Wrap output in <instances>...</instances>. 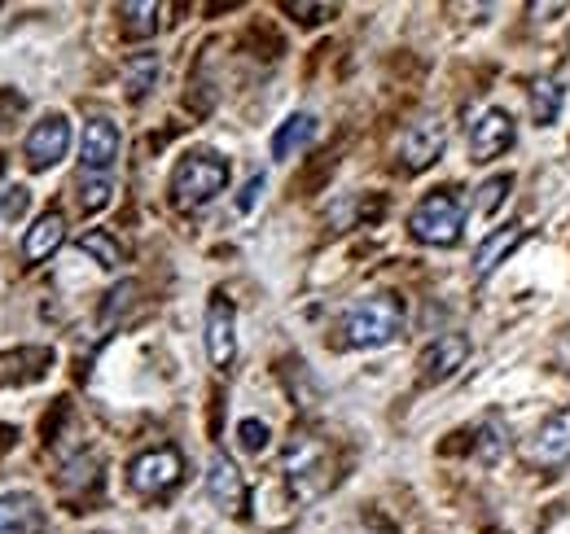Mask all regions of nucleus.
<instances>
[{"instance_id":"27","label":"nucleus","mask_w":570,"mask_h":534,"mask_svg":"<svg viewBox=\"0 0 570 534\" xmlns=\"http://www.w3.org/2000/svg\"><path fill=\"white\" fill-rule=\"evenodd\" d=\"M259 194H264V176H250V180H246V189H242V198H237V210H242V215H246V210H255Z\"/></svg>"},{"instance_id":"28","label":"nucleus","mask_w":570,"mask_h":534,"mask_svg":"<svg viewBox=\"0 0 570 534\" xmlns=\"http://www.w3.org/2000/svg\"><path fill=\"white\" fill-rule=\"evenodd\" d=\"M27 210V189L22 185H9V198H4V219H18Z\"/></svg>"},{"instance_id":"22","label":"nucleus","mask_w":570,"mask_h":534,"mask_svg":"<svg viewBox=\"0 0 570 534\" xmlns=\"http://www.w3.org/2000/svg\"><path fill=\"white\" fill-rule=\"evenodd\" d=\"M79 250H83V255H92L101 267H119V259H124V255H119V241H115L110 233H101V228H97V233H83Z\"/></svg>"},{"instance_id":"26","label":"nucleus","mask_w":570,"mask_h":534,"mask_svg":"<svg viewBox=\"0 0 570 534\" xmlns=\"http://www.w3.org/2000/svg\"><path fill=\"white\" fill-rule=\"evenodd\" d=\"M285 13H298V22H321V18L334 13V4H294V0H285Z\"/></svg>"},{"instance_id":"5","label":"nucleus","mask_w":570,"mask_h":534,"mask_svg":"<svg viewBox=\"0 0 570 534\" xmlns=\"http://www.w3.org/2000/svg\"><path fill=\"white\" fill-rule=\"evenodd\" d=\"M185 477V461L176 447H149L128 465V486L137 495H167L171 486H180Z\"/></svg>"},{"instance_id":"19","label":"nucleus","mask_w":570,"mask_h":534,"mask_svg":"<svg viewBox=\"0 0 570 534\" xmlns=\"http://www.w3.org/2000/svg\"><path fill=\"white\" fill-rule=\"evenodd\" d=\"M504 452H509V429L500 416H488L474 434V456H479V465H500Z\"/></svg>"},{"instance_id":"25","label":"nucleus","mask_w":570,"mask_h":534,"mask_svg":"<svg viewBox=\"0 0 570 534\" xmlns=\"http://www.w3.org/2000/svg\"><path fill=\"white\" fill-rule=\"evenodd\" d=\"M237 438H242V447H246V452H264V447H268V425L250 416V421H242V425H237Z\"/></svg>"},{"instance_id":"12","label":"nucleus","mask_w":570,"mask_h":534,"mask_svg":"<svg viewBox=\"0 0 570 534\" xmlns=\"http://www.w3.org/2000/svg\"><path fill=\"white\" fill-rule=\"evenodd\" d=\"M207 355L215 368H228L237 359V312L224 294H215L207 307Z\"/></svg>"},{"instance_id":"21","label":"nucleus","mask_w":570,"mask_h":534,"mask_svg":"<svg viewBox=\"0 0 570 534\" xmlns=\"http://www.w3.org/2000/svg\"><path fill=\"white\" fill-rule=\"evenodd\" d=\"M158 13H163V4H154V0L124 4V9H119V18H124V36H132V40L154 36V31H158Z\"/></svg>"},{"instance_id":"6","label":"nucleus","mask_w":570,"mask_h":534,"mask_svg":"<svg viewBox=\"0 0 570 534\" xmlns=\"http://www.w3.org/2000/svg\"><path fill=\"white\" fill-rule=\"evenodd\" d=\"M448 149V123L439 115H422L400 132V162L404 171H426L430 162H439V154Z\"/></svg>"},{"instance_id":"23","label":"nucleus","mask_w":570,"mask_h":534,"mask_svg":"<svg viewBox=\"0 0 570 534\" xmlns=\"http://www.w3.org/2000/svg\"><path fill=\"white\" fill-rule=\"evenodd\" d=\"M509 189H513V180L509 176H492L483 189H479V198H474V215H497L504 198H509Z\"/></svg>"},{"instance_id":"8","label":"nucleus","mask_w":570,"mask_h":534,"mask_svg":"<svg viewBox=\"0 0 570 534\" xmlns=\"http://www.w3.org/2000/svg\"><path fill=\"white\" fill-rule=\"evenodd\" d=\"M207 495H212L215 508L228 513V517H242V513H246V504H250V486H246L242 468L233 465V456H224V452H215L212 456V465H207Z\"/></svg>"},{"instance_id":"10","label":"nucleus","mask_w":570,"mask_h":534,"mask_svg":"<svg viewBox=\"0 0 570 534\" xmlns=\"http://www.w3.org/2000/svg\"><path fill=\"white\" fill-rule=\"evenodd\" d=\"M527 461L535 468H562L570 461V407H562L558 416H549L535 438L527 443Z\"/></svg>"},{"instance_id":"15","label":"nucleus","mask_w":570,"mask_h":534,"mask_svg":"<svg viewBox=\"0 0 570 534\" xmlns=\"http://www.w3.org/2000/svg\"><path fill=\"white\" fill-rule=\"evenodd\" d=\"M40 526V500L27 491L0 495V534H36Z\"/></svg>"},{"instance_id":"24","label":"nucleus","mask_w":570,"mask_h":534,"mask_svg":"<svg viewBox=\"0 0 570 534\" xmlns=\"http://www.w3.org/2000/svg\"><path fill=\"white\" fill-rule=\"evenodd\" d=\"M110 201V176H79V206L101 210Z\"/></svg>"},{"instance_id":"7","label":"nucleus","mask_w":570,"mask_h":534,"mask_svg":"<svg viewBox=\"0 0 570 534\" xmlns=\"http://www.w3.org/2000/svg\"><path fill=\"white\" fill-rule=\"evenodd\" d=\"M67 149H71V123H67V115H49V119H40V123L27 132V145H22L31 171H49V167H58V162L67 158Z\"/></svg>"},{"instance_id":"18","label":"nucleus","mask_w":570,"mask_h":534,"mask_svg":"<svg viewBox=\"0 0 570 534\" xmlns=\"http://www.w3.org/2000/svg\"><path fill=\"white\" fill-rule=\"evenodd\" d=\"M562 106H567L562 79H535V83H531V119H535L540 128L558 123V119H562Z\"/></svg>"},{"instance_id":"11","label":"nucleus","mask_w":570,"mask_h":534,"mask_svg":"<svg viewBox=\"0 0 570 534\" xmlns=\"http://www.w3.org/2000/svg\"><path fill=\"white\" fill-rule=\"evenodd\" d=\"M119 158V128L110 119H92L83 123V140H79V162H83V176H110Z\"/></svg>"},{"instance_id":"4","label":"nucleus","mask_w":570,"mask_h":534,"mask_svg":"<svg viewBox=\"0 0 570 534\" xmlns=\"http://www.w3.org/2000/svg\"><path fill=\"white\" fill-rule=\"evenodd\" d=\"M282 473L289 477V486H294L298 500H312V495H321V491L334 482V473H330V452H325V443L312 438V434H294V438L285 443Z\"/></svg>"},{"instance_id":"1","label":"nucleus","mask_w":570,"mask_h":534,"mask_svg":"<svg viewBox=\"0 0 570 534\" xmlns=\"http://www.w3.org/2000/svg\"><path fill=\"white\" fill-rule=\"evenodd\" d=\"M400 334H404V303L395 294H368L343 316V342L360 346V350L386 346Z\"/></svg>"},{"instance_id":"29","label":"nucleus","mask_w":570,"mask_h":534,"mask_svg":"<svg viewBox=\"0 0 570 534\" xmlns=\"http://www.w3.org/2000/svg\"><path fill=\"white\" fill-rule=\"evenodd\" d=\"M558 364H562V368H570V329L558 337Z\"/></svg>"},{"instance_id":"3","label":"nucleus","mask_w":570,"mask_h":534,"mask_svg":"<svg viewBox=\"0 0 570 534\" xmlns=\"http://www.w3.org/2000/svg\"><path fill=\"white\" fill-rule=\"evenodd\" d=\"M461 228H465V201L456 198V189H434L409 215V233L422 246H456Z\"/></svg>"},{"instance_id":"14","label":"nucleus","mask_w":570,"mask_h":534,"mask_svg":"<svg viewBox=\"0 0 570 534\" xmlns=\"http://www.w3.org/2000/svg\"><path fill=\"white\" fill-rule=\"evenodd\" d=\"M62 241H67V219H62L58 210H49V215H40V219L27 228L22 255H27L31 264H40V259H49V255H53Z\"/></svg>"},{"instance_id":"9","label":"nucleus","mask_w":570,"mask_h":534,"mask_svg":"<svg viewBox=\"0 0 570 534\" xmlns=\"http://www.w3.org/2000/svg\"><path fill=\"white\" fill-rule=\"evenodd\" d=\"M465 359H470V337H465V334L434 337L426 350H422V359H417V368H422V382H426V386H434V382H448V377H456V373L465 368Z\"/></svg>"},{"instance_id":"13","label":"nucleus","mask_w":570,"mask_h":534,"mask_svg":"<svg viewBox=\"0 0 570 534\" xmlns=\"http://www.w3.org/2000/svg\"><path fill=\"white\" fill-rule=\"evenodd\" d=\"M513 140H518L513 119H509L504 110H488V115L470 128V158H474V162H492L504 149H513Z\"/></svg>"},{"instance_id":"30","label":"nucleus","mask_w":570,"mask_h":534,"mask_svg":"<svg viewBox=\"0 0 570 534\" xmlns=\"http://www.w3.org/2000/svg\"><path fill=\"white\" fill-rule=\"evenodd\" d=\"M4 198H9V185L0 180V215H4Z\"/></svg>"},{"instance_id":"20","label":"nucleus","mask_w":570,"mask_h":534,"mask_svg":"<svg viewBox=\"0 0 570 534\" xmlns=\"http://www.w3.org/2000/svg\"><path fill=\"white\" fill-rule=\"evenodd\" d=\"M158 70H163L158 53H137V58L124 67V88H128V97H132V101H141L145 92L158 83Z\"/></svg>"},{"instance_id":"2","label":"nucleus","mask_w":570,"mask_h":534,"mask_svg":"<svg viewBox=\"0 0 570 534\" xmlns=\"http://www.w3.org/2000/svg\"><path fill=\"white\" fill-rule=\"evenodd\" d=\"M228 189V162L212 154V149H198L189 158H180L176 176H171V201L185 206V210H198L215 201L219 194Z\"/></svg>"},{"instance_id":"17","label":"nucleus","mask_w":570,"mask_h":534,"mask_svg":"<svg viewBox=\"0 0 570 534\" xmlns=\"http://www.w3.org/2000/svg\"><path fill=\"white\" fill-rule=\"evenodd\" d=\"M316 140V119L312 115H289L282 128H277V136H273V158L277 162H289L298 149H307Z\"/></svg>"},{"instance_id":"31","label":"nucleus","mask_w":570,"mask_h":534,"mask_svg":"<svg viewBox=\"0 0 570 534\" xmlns=\"http://www.w3.org/2000/svg\"><path fill=\"white\" fill-rule=\"evenodd\" d=\"M356 534H386V531H382V526H360Z\"/></svg>"},{"instance_id":"16","label":"nucleus","mask_w":570,"mask_h":534,"mask_svg":"<svg viewBox=\"0 0 570 534\" xmlns=\"http://www.w3.org/2000/svg\"><path fill=\"white\" fill-rule=\"evenodd\" d=\"M522 237H527V228H518V224H509V228L492 233V237L474 250V276H479V280H488V276L504 264V255H513V250L522 246Z\"/></svg>"}]
</instances>
